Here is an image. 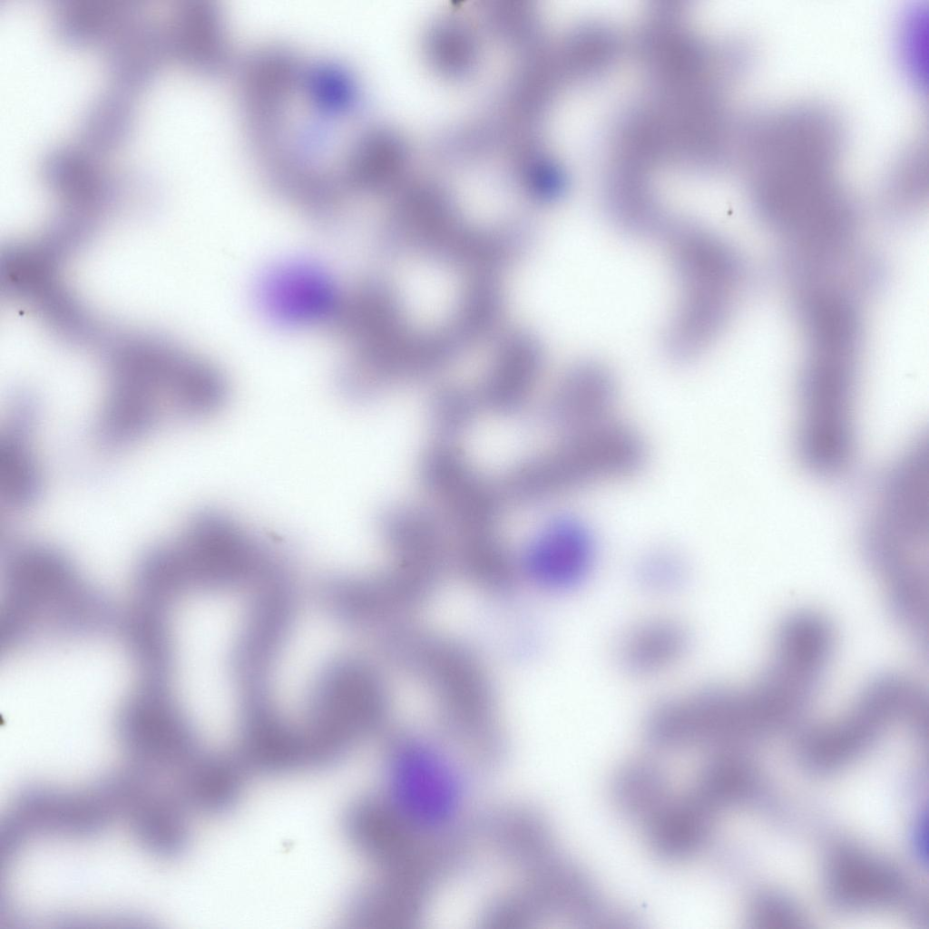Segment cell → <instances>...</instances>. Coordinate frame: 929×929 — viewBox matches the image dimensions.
Returning a JSON list of instances; mask_svg holds the SVG:
<instances>
[{
	"instance_id": "1",
	"label": "cell",
	"mask_w": 929,
	"mask_h": 929,
	"mask_svg": "<svg viewBox=\"0 0 929 929\" xmlns=\"http://www.w3.org/2000/svg\"><path fill=\"white\" fill-rule=\"evenodd\" d=\"M111 377L98 430L102 441L114 446L136 442L168 424L206 417L228 398L220 370L184 355L122 357Z\"/></svg>"
},
{
	"instance_id": "2",
	"label": "cell",
	"mask_w": 929,
	"mask_h": 929,
	"mask_svg": "<svg viewBox=\"0 0 929 929\" xmlns=\"http://www.w3.org/2000/svg\"><path fill=\"white\" fill-rule=\"evenodd\" d=\"M665 240L678 298L665 335V350L677 361L701 355L717 337L738 294L741 265L714 232L691 221L668 222Z\"/></svg>"
},
{
	"instance_id": "3",
	"label": "cell",
	"mask_w": 929,
	"mask_h": 929,
	"mask_svg": "<svg viewBox=\"0 0 929 929\" xmlns=\"http://www.w3.org/2000/svg\"><path fill=\"white\" fill-rule=\"evenodd\" d=\"M385 650L426 681L450 729L476 758L492 760L502 738L494 716L490 684L476 658L463 645L412 629H392Z\"/></svg>"
},
{
	"instance_id": "4",
	"label": "cell",
	"mask_w": 929,
	"mask_h": 929,
	"mask_svg": "<svg viewBox=\"0 0 929 929\" xmlns=\"http://www.w3.org/2000/svg\"><path fill=\"white\" fill-rule=\"evenodd\" d=\"M647 445L633 428L614 421L562 435L548 450L511 468L497 484L504 502L534 504L631 477L646 464Z\"/></svg>"
},
{
	"instance_id": "5",
	"label": "cell",
	"mask_w": 929,
	"mask_h": 929,
	"mask_svg": "<svg viewBox=\"0 0 929 929\" xmlns=\"http://www.w3.org/2000/svg\"><path fill=\"white\" fill-rule=\"evenodd\" d=\"M927 457L918 447L892 471L865 538V553L885 588L927 575Z\"/></svg>"
},
{
	"instance_id": "6",
	"label": "cell",
	"mask_w": 929,
	"mask_h": 929,
	"mask_svg": "<svg viewBox=\"0 0 929 929\" xmlns=\"http://www.w3.org/2000/svg\"><path fill=\"white\" fill-rule=\"evenodd\" d=\"M386 793L406 818L434 832L453 831L459 787L453 768L425 740L408 734L392 743Z\"/></svg>"
},
{
	"instance_id": "7",
	"label": "cell",
	"mask_w": 929,
	"mask_h": 929,
	"mask_svg": "<svg viewBox=\"0 0 929 929\" xmlns=\"http://www.w3.org/2000/svg\"><path fill=\"white\" fill-rule=\"evenodd\" d=\"M427 492L442 505L458 534L495 529L504 500L492 484L447 443L430 447L420 464Z\"/></svg>"
},
{
	"instance_id": "8",
	"label": "cell",
	"mask_w": 929,
	"mask_h": 929,
	"mask_svg": "<svg viewBox=\"0 0 929 929\" xmlns=\"http://www.w3.org/2000/svg\"><path fill=\"white\" fill-rule=\"evenodd\" d=\"M595 533L582 517L560 514L546 522L530 540L522 567L530 581L552 592L582 588L598 562Z\"/></svg>"
},
{
	"instance_id": "9",
	"label": "cell",
	"mask_w": 929,
	"mask_h": 929,
	"mask_svg": "<svg viewBox=\"0 0 929 929\" xmlns=\"http://www.w3.org/2000/svg\"><path fill=\"white\" fill-rule=\"evenodd\" d=\"M341 293L321 265L296 259L266 271L259 282L257 301L266 318L279 326L328 327Z\"/></svg>"
},
{
	"instance_id": "10",
	"label": "cell",
	"mask_w": 929,
	"mask_h": 929,
	"mask_svg": "<svg viewBox=\"0 0 929 929\" xmlns=\"http://www.w3.org/2000/svg\"><path fill=\"white\" fill-rule=\"evenodd\" d=\"M618 397L615 376L594 360L572 366L562 376L545 408V419L562 435L606 425Z\"/></svg>"
},
{
	"instance_id": "11",
	"label": "cell",
	"mask_w": 929,
	"mask_h": 929,
	"mask_svg": "<svg viewBox=\"0 0 929 929\" xmlns=\"http://www.w3.org/2000/svg\"><path fill=\"white\" fill-rule=\"evenodd\" d=\"M691 645L692 635L683 622L670 617H651L621 633L614 646V661L631 678H654L677 666Z\"/></svg>"
},
{
	"instance_id": "12",
	"label": "cell",
	"mask_w": 929,
	"mask_h": 929,
	"mask_svg": "<svg viewBox=\"0 0 929 929\" xmlns=\"http://www.w3.org/2000/svg\"><path fill=\"white\" fill-rule=\"evenodd\" d=\"M109 72L120 90H136L149 83L169 54L166 31L137 12L103 43Z\"/></svg>"
},
{
	"instance_id": "13",
	"label": "cell",
	"mask_w": 929,
	"mask_h": 929,
	"mask_svg": "<svg viewBox=\"0 0 929 929\" xmlns=\"http://www.w3.org/2000/svg\"><path fill=\"white\" fill-rule=\"evenodd\" d=\"M379 526L396 559L441 569L445 557L443 533L427 511L412 505L396 506L381 515Z\"/></svg>"
},
{
	"instance_id": "14",
	"label": "cell",
	"mask_w": 929,
	"mask_h": 929,
	"mask_svg": "<svg viewBox=\"0 0 929 929\" xmlns=\"http://www.w3.org/2000/svg\"><path fill=\"white\" fill-rule=\"evenodd\" d=\"M41 168L50 187L76 203H97L118 188L115 177L101 170L93 155L80 146L53 150Z\"/></svg>"
},
{
	"instance_id": "15",
	"label": "cell",
	"mask_w": 929,
	"mask_h": 929,
	"mask_svg": "<svg viewBox=\"0 0 929 929\" xmlns=\"http://www.w3.org/2000/svg\"><path fill=\"white\" fill-rule=\"evenodd\" d=\"M138 11L135 0H57L54 29L66 44H102Z\"/></svg>"
},
{
	"instance_id": "16",
	"label": "cell",
	"mask_w": 929,
	"mask_h": 929,
	"mask_svg": "<svg viewBox=\"0 0 929 929\" xmlns=\"http://www.w3.org/2000/svg\"><path fill=\"white\" fill-rule=\"evenodd\" d=\"M541 367L538 349L531 342L511 348L489 374L479 393L481 404L494 413L512 414L529 397Z\"/></svg>"
},
{
	"instance_id": "17",
	"label": "cell",
	"mask_w": 929,
	"mask_h": 929,
	"mask_svg": "<svg viewBox=\"0 0 929 929\" xmlns=\"http://www.w3.org/2000/svg\"><path fill=\"white\" fill-rule=\"evenodd\" d=\"M692 798L661 806L649 817L647 829L652 847L661 856L685 857L698 850L707 834L708 813Z\"/></svg>"
},
{
	"instance_id": "18",
	"label": "cell",
	"mask_w": 929,
	"mask_h": 929,
	"mask_svg": "<svg viewBox=\"0 0 929 929\" xmlns=\"http://www.w3.org/2000/svg\"><path fill=\"white\" fill-rule=\"evenodd\" d=\"M457 560L474 582L494 592H506L515 567L495 529L457 536Z\"/></svg>"
},
{
	"instance_id": "19",
	"label": "cell",
	"mask_w": 929,
	"mask_h": 929,
	"mask_svg": "<svg viewBox=\"0 0 929 929\" xmlns=\"http://www.w3.org/2000/svg\"><path fill=\"white\" fill-rule=\"evenodd\" d=\"M211 8L201 0H185L165 28L169 54L191 66L210 65L213 50Z\"/></svg>"
},
{
	"instance_id": "20",
	"label": "cell",
	"mask_w": 929,
	"mask_h": 929,
	"mask_svg": "<svg viewBox=\"0 0 929 929\" xmlns=\"http://www.w3.org/2000/svg\"><path fill=\"white\" fill-rule=\"evenodd\" d=\"M132 111L129 96L122 90L101 96L83 119L80 147L94 156L120 146L129 135Z\"/></svg>"
},
{
	"instance_id": "21",
	"label": "cell",
	"mask_w": 929,
	"mask_h": 929,
	"mask_svg": "<svg viewBox=\"0 0 929 929\" xmlns=\"http://www.w3.org/2000/svg\"><path fill=\"white\" fill-rule=\"evenodd\" d=\"M42 489L39 468L25 440L17 432L0 439V493L8 505L22 508L34 504Z\"/></svg>"
},
{
	"instance_id": "22",
	"label": "cell",
	"mask_w": 929,
	"mask_h": 929,
	"mask_svg": "<svg viewBox=\"0 0 929 929\" xmlns=\"http://www.w3.org/2000/svg\"><path fill=\"white\" fill-rule=\"evenodd\" d=\"M634 577L645 591L670 593L680 590L689 578L684 557L670 547H657L646 552L637 562Z\"/></svg>"
},
{
	"instance_id": "23",
	"label": "cell",
	"mask_w": 929,
	"mask_h": 929,
	"mask_svg": "<svg viewBox=\"0 0 929 929\" xmlns=\"http://www.w3.org/2000/svg\"><path fill=\"white\" fill-rule=\"evenodd\" d=\"M480 406L479 396L464 388H442L429 403L431 426L438 435L445 439L458 435L470 426Z\"/></svg>"
},
{
	"instance_id": "24",
	"label": "cell",
	"mask_w": 929,
	"mask_h": 929,
	"mask_svg": "<svg viewBox=\"0 0 929 929\" xmlns=\"http://www.w3.org/2000/svg\"><path fill=\"white\" fill-rule=\"evenodd\" d=\"M920 8L916 14H911L905 19L900 37L901 56L905 65L912 74L914 73L915 80L922 77L923 64V44L925 40L924 35V22Z\"/></svg>"
}]
</instances>
